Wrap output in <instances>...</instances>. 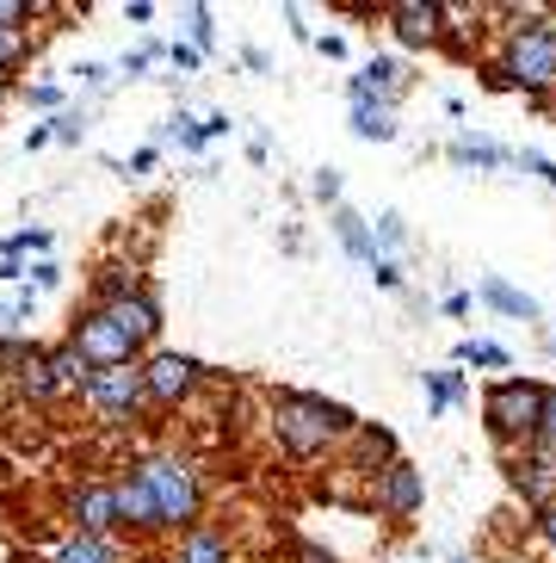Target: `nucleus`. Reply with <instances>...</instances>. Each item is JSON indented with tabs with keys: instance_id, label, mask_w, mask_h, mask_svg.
I'll return each instance as SVG.
<instances>
[{
	"instance_id": "f257e3e1",
	"label": "nucleus",
	"mask_w": 556,
	"mask_h": 563,
	"mask_svg": "<svg viewBox=\"0 0 556 563\" xmlns=\"http://www.w3.org/2000/svg\"><path fill=\"white\" fill-rule=\"evenodd\" d=\"M273 421H278V440H285V452H297V459H310V452H322L327 440H341V433L353 428V415H346L341 402L297 397V390H285V397H278Z\"/></svg>"
},
{
	"instance_id": "f03ea898",
	"label": "nucleus",
	"mask_w": 556,
	"mask_h": 563,
	"mask_svg": "<svg viewBox=\"0 0 556 563\" xmlns=\"http://www.w3.org/2000/svg\"><path fill=\"white\" fill-rule=\"evenodd\" d=\"M136 477L148 483L162 527H186V520L198 514V477L186 471L180 459H148V464H136Z\"/></svg>"
},
{
	"instance_id": "7ed1b4c3",
	"label": "nucleus",
	"mask_w": 556,
	"mask_h": 563,
	"mask_svg": "<svg viewBox=\"0 0 556 563\" xmlns=\"http://www.w3.org/2000/svg\"><path fill=\"white\" fill-rule=\"evenodd\" d=\"M538 409H544V390L538 384H525V378H508V384H494L489 402H482V415H489V428L501 433V440H532L538 433Z\"/></svg>"
},
{
	"instance_id": "20e7f679",
	"label": "nucleus",
	"mask_w": 556,
	"mask_h": 563,
	"mask_svg": "<svg viewBox=\"0 0 556 563\" xmlns=\"http://www.w3.org/2000/svg\"><path fill=\"white\" fill-rule=\"evenodd\" d=\"M513 87H525V93H544V87L556 81V37L544 32V25H532V32L513 37L508 51V68H501Z\"/></svg>"
},
{
	"instance_id": "39448f33",
	"label": "nucleus",
	"mask_w": 556,
	"mask_h": 563,
	"mask_svg": "<svg viewBox=\"0 0 556 563\" xmlns=\"http://www.w3.org/2000/svg\"><path fill=\"white\" fill-rule=\"evenodd\" d=\"M87 397H93V409L105 415V421H131L148 390H143V372H136V365H105V372L87 378Z\"/></svg>"
},
{
	"instance_id": "423d86ee",
	"label": "nucleus",
	"mask_w": 556,
	"mask_h": 563,
	"mask_svg": "<svg viewBox=\"0 0 556 563\" xmlns=\"http://www.w3.org/2000/svg\"><path fill=\"white\" fill-rule=\"evenodd\" d=\"M75 347H81V360L93 365V372H105V365H131V334L118 329L105 310H93V316H81V329H75Z\"/></svg>"
},
{
	"instance_id": "0eeeda50",
	"label": "nucleus",
	"mask_w": 556,
	"mask_h": 563,
	"mask_svg": "<svg viewBox=\"0 0 556 563\" xmlns=\"http://www.w3.org/2000/svg\"><path fill=\"white\" fill-rule=\"evenodd\" d=\"M192 384H198V365L180 360V353H155V360L143 365V390L155 402H180Z\"/></svg>"
},
{
	"instance_id": "6e6552de",
	"label": "nucleus",
	"mask_w": 556,
	"mask_h": 563,
	"mask_svg": "<svg viewBox=\"0 0 556 563\" xmlns=\"http://www.w3.org/2000/svg\"><path fill=\"white\" fill-rule=\"evenodd\" d=\"M377 508L396 514V520L421 508V471H414V464H390V471H377Z\"/></svg>"
},
{
	"instance_id": "1a4fd4ad",
	"label": "nucleus",
	"mask_w": 556,
	"mask_h": 563,
	"mask_svg": "<svg viewBox=\"0 0 556 563\" xmlns=\"http://www.w3.org/2000/svg\"><path fill=\"white\" fill-rule=\"evenodd\" d=\"M396 93H402V68H396L390 56L365 63V75L353 81V106H390Z\"/></svg>"
},
{
	"instance_id": "9d476101",
	"label": "nucleus",
	"mask_w": 556,
	"mask_h": 563,
	"mask_svg": "<svg viewBox=\"0 0 556 563\" xmlns=\"http://www.w3.org/2000/svg\"><path fill=\"white\" fill-rule=\"evenodd\" d=\"M105 316H112L118 329L131 334V347H143V341H155V329H162V310H155V298H148V291H136V298L112 303Z\"/></svg>"
},
{
	"instance_id": "9b49d317",
	"label": "nucleus",
	"mask_w": 556,
	"mask_h": 563,
	"mask_svg": "<svg viewBox=\"0 0 556 563\" xmlns=\"http://www.w3.org/2000/svg\"><path fill=\"white\" fill-rule=\"evenodd\" d=\"M390 25H396L402 44H433V37H440V7H426V0H396Z\"/></svg>"
},
{
	"instance_id": "f8f14e48",
	"label": "nucleus",
	"mask_w": 556,
	"mask_h": 563,
	"mask_svg": "<svg viewBox=\"0 0 556 563\" xmlns=\"http://www.w3.org/2000/svg\"><path fill=\"white\" fill-rule=\"evenodd\" d=\"M513 489L538 501V514L556 508V459H538V452H532V459H520V464H513Z\"/></svg>"
},
{
	"instance_id": "ddd939ff",
	"label": "nucleus",
	"mask_w": 556,
	"mask_h": 563,
	"mask_svg": "<svg viewBox=\"0 0 556 563\" xmlns=\"http://www.w3.org/2000/svg\"><path fill=\"white\" fill-rule=\"evenodd\" d=\"M112 501H118V520H124V527H162V514H155V496H148V483L136 477V471L112 489Z\"/></svg>"
},
{
	"instance_id": "4468645a",
	"label": "nucleus",
	"mask_w": 556,
	"mask_h": 563,
	"mask_svg": "<svg viewBox=\"0 0 556 563\" xmlns=\"http://www.w3.org/2000/svg\"><path fill=\"white\" fill-rule=\"evenodd\" d=\"M75 520H81L87 539H105V527H118L112 489H81V496H75Z\"/></svg>"
},
{
	"instance_id": "2eb2a0df",
	"label": "nucleus",
	"mask_w": 556,
	"mask_h": 563,
	"mask_svg": "<svg viewBox=\"0 0 556 563\" xmlns=\"http://www.w3.org/2000/svg\"><path fill=\"white\" fill-rule=\"evenodd\" d=\"M44 372L56 378V390H81L87 378H93V365L81 360V347L68 341V347H56V353H44Z\"/></svg>"
},
{
	"instance_id": "dca6fc26",
	"label": "nucleus",
	"mask_w": 556,
	"mask_h": 563,
	"mask_svg": "<svg viewBox=\"0 0 556 563\" xmlns=\"http://www.w3.org/2000/svg\"><path fill=\"white\" fill-rule=\"evenodd\" d=\"M334 230H341V242H346V254H353V261L377 266V242H371V230H365V217H353V211H334Z\"/></svg>"
},
{
	"instance_id": "f3484780",
	"label": "nucleus",
	"mask_w": 556,
	"mask_h": 563,
	"mask_svg": "<svg viewBox=\"0 0 556 563\" xmlns=\"http://www.w3.org/2000/svg\"><path fill=\"white\" fill-rule=\"evenodd\" d=\"M482 298H489L494 310H508V316H525V322H532V316H538V303L525 298V291H513L508 279H482Z\"/></svg>"
},
{
	"instance_id": "a211bd4d",
	"label": "nucleus",
	"mask_w": 556,
	"mask_h": 563,
	"mask_svg": "<svg viewBox=\"0 0 556 563\" xmlns=\"http://www.w3.org/2000/svg\"><path fill=\"white\" fill-rule=\"evenodd\" d=\"M180 563H230V545H223L216 532L192 527V532H186V551H180Z\"/></svg>"
},
{
	"instance_id": "6ab92c4d",
	"label": "nucleus",
	"mask_w": 556,
	"mask_h": 563,
	"mask_svg": "<svg viewBox=\"0 0 556 563\" xmlns=\"http://www.w3.org/2000/svg\"><path fill=\"white\" fill-rule=\"evenodd\" d=\"M56 563H118V551L105 545V539H87L81 532V539H68V545L56 551Z\"/></svg>"
},
{
	"instance_id": "aec40b11",
	"label": "nucleus",
	"mask_w": 556,
	"mask_h": 563,
	"mask_svg": "<svg viewBox=\"0 0 556 563\" xmlns=\"http://www.w3.org/2000/svg\"><path fill=\"white\" fill-rule=\"evenodd\" d=\"M353 131L359 136H396V124H390V106H353Z\"/></svg>"
},
{
	"instance_id": "412c9836",
	"label": "nucleus",
	"mask_w": 556,
	"mask_h": 563,
	"mask_svg": "<svg viewBox=\"0 0 556 563\" xmlns=\"http://www.w3.org/2000/svg\"><path fill=\"white\" fill-rule=\"evenodd\" d=\"M532 452H538V459H556V390H544V409H538V433H532Z\"/></svg>"
},
{
	"instance_id": "4be33fe9",
	"label": "nucleus",
	"mask_w": 556,
	"mask_h": 563,
	"mask_svg": "<svg viewBox=\"0 0 556 563\" xmlns=\"http://www.w3.org/2000/svg\"><path fill=\"white\" fill-rule=\"evenodd\" d=\"M464 360H470V365H489V372H501V365H508V353H501V347H494V341H464Z\"/></svg>"
},
{
	"instance_id": "5701e85b",
	"label": "nucleus",
	"mask_w": 556,
	"mask_h": 563,
	"mask_svg": "<svg viewBox=\"0 0 556 563\" xmlns=\"http://www.w3.org/2000/svg\"><path fill=\"white\" fill-rule=\"evenodd\" d=\"M426 390H433V409H445V402H458V372H433V378H426Z\"/></svg>"
},
{
	"instance_id": "b1692460",
	"label": "nucleus",
	"mask_w": 556,
	"mask_h": 563,
	"mask_svg": "<svg viewBox=\"0 0 556 563\" xmlns=\"http://www.w3.org/2000/svg\"><path fill=\"white\" fill-rule=\"evenodd\" d=\"M452 155H458V162H482V167H494V162H508V155L494 150V143H470V136H464V143H458V150H452Z\"/></svg>"
},
{
	"instance_id": "393cba45",
	"label": "nucleus",
	"mask_w": 556,
	"mask_h": 563,
	"mask_svg": "<svg viewBox=\"0 0 556 563\" xmlns=\"http://www.w3.org/2000/svg\"><path fill=\"white\" fill-rule=\"evenodd\" d=\"M167 136H174V143H180V150H198V143H204V124H192V118H174V124H167Z\"/></svg>"
},
{
	"instance_id": "a878e982",
	"label": "nucleus",
	"mask_w": 556,
	"mask_h": 563,
	"mask_svg": "<svg viewBox=\"0 0 556 563\" xmlns=\"http://www.w3.org/2000/svg\"><path fill=\"white\" fill-rule=\"evenodd\" d=\"M19 384H25V397H37V402H44V397H56V378L44 372V360H37V365H32V372H25Z\"/></svg>"
},
{
	"instance_id": "bb28decb",
	"label": "nucleus",
	"mask_w": 556,
	"mask_h": 563,
	"mask_svg": "<svg viewBox=\"0 0 556 563\" xmlns=\"http://www.w3.org/2000/svg\"><path fill=\"white\" fill-rule=\"evenodd\" d=\"M390 446H396V440H390L383 428H365V433H359V452H365L371 464H377V459H390Z\"/></svg>"
},
{
	"instance_id": "cd10ccee",
	"label": "nucleus",
	"mask_w": 556,
	"mask_h": 563,
	"mask_svg": "<svg viewBox=\"0 0 556 563\" xmlns=\"http://www.w3.org/2000/svg\"><path fill=\"white\" fill-rule=\"evenodd\" d=\"M192 37H198V51H211V44H216V25H211L204 7H192Z\"/></svg>"
},
{
	"instance_id": "c85d7f7f",
	"label": "nucleus",
	"mask_w": 556,
	"mask_h": 563,
	"mask_svg": "<svg viewBox=\"0 0 556 563\" xmlns=\"http://www.w3.org/2000/svg\"><path fill=\"white\" fill-rule=\"evenodd\" d=\"M19 56H25V37H19V32H0V68L19 63Z\"/></svg>"
},
{
	"instance_id": "c756f323",
	"label": "nucleus",
	"mask_w": 556,
	"mask_h": 563,
	"mask_svg": "<svg viewBox=\"0 0 556 563\" xmlns=\"http://www.w3.org/2000/svg\"><path fill=\"white\" fill-rule=\"evenodd\" d=\"M13 19H32L25 0H0V32H13Z\"/></svg>"
},
{
	"instance_id": "7c9ffc66",
	"label": "nucleus",
	"mask_w": 556,
	"mask_h": 563,
	"mask_svg": "<svg viewBox=\"0 0 556 563\" xmlns=\"http://www.w3.org/2000/svg\"><path fill=\"white\" fill-rule=\"evenodd\" d=\"M377 242L396 249V242H402V217H377Z\"/></svg>"
},
{
	"instance_id": "2f4dec72",
	"label": "nucleus",
	"mask_w": 556,
	"mask_h": 563,
	"mask_svg": "<svg viewBox=\"0 0 556 563\" xmlns=\"http://www.w3.org/2000/svg\"><path fill=\"white\" fill-rule=\"evenodd\" d=\"M315 199H341V174H322L315 180Z\"/></svg>"
},
{
	"instance_id": "473e14b6",
	"label": "nucleus",
	"mask_w": 556,
	"mask_h": 563,
	"mask_svg": "<svg viewBox=\"0 0 556 563\" xmlns=\"http://www.w3.org/2000/svg\"><path fill=\"white\" fill-rule=\"evenodd\" d=\"M56 136H63V143H75V136H81V118H75V112L56 118Z\"/></svg>"
},
{
	"instance_id": "72a5a7b5",
	"label": "nucleus",
	"mask_w": 556,
	"mask_h": 563,
	"mask_svg": "<svg viewBox=\"0 0 556 563\" xmlns=\"http://www.w3.org/2000/svg\"><path fill=\"white\" fill-rule=\"evenodd\" d=\"M371 273H377V285H402V273H396V261H377Z\"/></svg>"
},
{
	"instance_id": "f704fd0d",
	"label": "nucleus",
	"mask_w": 556,
	"mask_h": 563,
	"mask_svg": "<svg viewBox=\"0 0 556 563\" xmlns=\"http://www.w3.org/2000/svg\"><path fill=\"white\" fill-rule=\"evenodd\" d=\"M538 532H544V539L556 545V508H544V514H538Z\"/></svg>"
},
{
	"instance_id": "c9c22d12",
	"label": "nucleus",
	"mask_w": 556,
	"mask_h": 563,
	"mask_svg": "<svg viewBox=\"0 0 556 563\" xmlns=\"http://www.w3.org/2000/svg\"><path fill=\"white\" fill-rule=\"evenodd\" d=\"M297 563H334V558H327V551H315V545H303V551H297Z\"/></svg>"
},
{
	"instance_id": "e433bc0d",
	"label": "nucleus",
	"mask_w": 556,
	"mask_h": 563,
	"mask_svg": "<svg viewBox=\"0 0 556 563\" xmlns=\"http://www.w3.org/2000/svg\"><path fill=\"white\" fill-rule=\"evenodd\" d=\"M0 322H13V310H7V303H0Z\"/></svg>"
}]
</instances>
